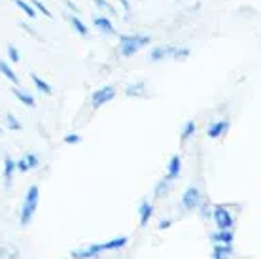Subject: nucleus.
Segmentation results:
<instances>
[{
	"label": "nucleus",
	"mask_w": 261,
	"mask_h": 259,
	"mask_svg": "<svg viewBox=\"0 0 261 259\" xmlns=\"http://www.w3.org/2000/svg\"><path fill=\"white\" fill-rule=\"evenodd\" d=\"M93 4H95V8L98 10V13L108 15V17H114V15L119 13L118 8L112 4V0H93Z\"/></svg>",
	"instance_id": "nucleus-19"
},
{
	"label": "nucleus",
	"mask_w": 261,
	"mask_h": 259,
	"mask_svg": "<svg viewBox=\"0 0 261 259\" xmlns=\"http://www.w3.org/2000/svg\"><path fill=\"white\" fill-rule=\"evenodd\" d=\"M174 49H176V44H167V45H153L150 49V63H161L165 59H172L174 55Z\"/></svg>",
	"instance_id": "nucleus-8"
},
{
	"label": "nucleus",
	"mask_w": 261,
	"mask_h": 259,
	"mask_svg": "<svg viewBox=\"0 0 261 259\" xmlns=\"http://www.w3.org/2000/svg\"><path fill=\"white\" fill-rule=\"evenodd\" d=\"M199 214H201L202 220H210V216H212V206H208L206 202H204V199H202V202L199 204Z\"/></svg>",
	"instance_id": "nucleus-31"
},
{
	"label": "nucleus",
	"mask_w": 261,
	"mask_h": 259,
	"mask_svg": "<svg viewBox=\"0 0 261 259\" xmlns=\"http://www.w3.org/2000/svg\"><path fill=\"white\" fill-rule=\"evenodd\" d=\"M13 4L19 8L29 19H36V17H38V13H36V10H34V6L31 2H27V0H13Z\"/></svg>",
	"instance_id": "nucleus-25"
},
{
	"label": "nucleus",
	"mask_w": 261,
	"mask_h": 259,
	"mask_svg": "<svg viewBox=\"0 0 261 259\" xmlns=\"http://www.w3.org/2000/svg\"><path fill=\"white\" fill-rule=\"evenodd\" d=\"M38 204H40V188L34 184V186H29L25 197H23V202H21V210H19L21 227H29L33 223L36 210H38Z\"/></svg>",
	"instance_id": "nucleus-2"
},
{
	"label": "nucleus",
	"mask_w": 261,
	"mask_h": 259,
	"mask_svg": "<svg viewBox=\"0 0 261 259\" xmlns=\"http://www.w3.org/2000/svg\"><path fill=\"white\" fill-rule=\"evenodd\" d=\"M180 174H182V159H180V156H170V159L167 161L165 178L170 182H174L180 178Z\"/></svg>",
	"instance_id": "nucleus-12"
},
{
	"label": "nucleus",
	"mask_w": 261,
	"mask_h": 259,
	"mask_svg": "<svg viewBox=\"0 0 261 259\" xmlns=\"http://www.w3.org/2000/svg\"><path fill=\"white\" fill-rule=\"evenodd\" d=\"M172 223H174V221L170 220V218H167V220H161V221H159V225H157V229H159V231L170 229V227H172Z\"/></svg>",
	"instance_id": "nucleus-35"
},
{
	"label": "nucleus",
	"mask_w": 261,
	"mask_h": 259,
	"mask_svg": "<svg viewBox=\"0 0 261 259\" xmlns=\"http://www.w3.org/2000/svg\"><path fill=\"white\" fill-rule=\"evenodd\" d=\"M0 259H21L19 248L10 242H0Z\"/></svg>",
	"instance_id": "nucleus-20"
},
{
	"label": "nucleus",
	"mask_w": 261,
	"mask_h": 259,
	"mask_svg": "<svg viewBox=\"0 0 261 259\" xmlns=\"http://www.w3.org/2000/svg\"><path fill=\"white\" fill-rule=\"evenodd\" d=\"M137 214H138V223H140V227H146L150 223L151 218H153V202H150L148 199H142V201L138 202Z\"/></svg>",
	"instance_id": "nucleus-11"
},
{
	"label": "nucleus",
	"mask_w": 261,
	"mask_h": 259,
	"mask_svg": "<svg viewBox=\"0 0 261 259\" xmlns=\"http://www.w3.org/2000/svg\"><path fill=\"white\" fill-rule=\"evenodd\" d=\"M208 239H210L212 244L233 246V242H235V235H233V231H227V229H216L214 233H210Z\"/></svg>",
	"instance_id": "nucleus-13"
},
{
	"label": "nucleus",
	"mask_w": 261,
	"mask_h": 259,
	"mask_svg": "<svg viewBox=\"0 0 261 259\" xmlns=\"http://www.w3.org/2000/svg\"><path fill=\"white\" fill-rule=\"evenodd\" d=\"M191 55V49L188 45H178L176 44V49H174V55H172V61H188Z\"/></svg>",
	"instance_id": "nucleus-27"
},
{
	"label": "nucleus",
	"mask_w": 261,
	"mask_h": 259,
	"mask_svg": "<svg viewBox=\"0 0 261 259\" xmlns=\"http://www.w3.org/2000/svg\"><path fill=\"white\" fill-rule=\"evenodd\" d=\"M0 76H4V78H6L8 82H10V84H13V85L21 84L19 76L15 74V70L12 68V65H10L8 61H2V59H0Z\"/></svg>",
	"instance_id": "nucleus-18"
},
{
	"label": "nucleus",
	"mask_w": 261,
	"mask_h": 259,
	"mask_svg": "<svg viewBox=\"0 0 261 259\" xmlns=\"http://www.w3.org/2000/svg\"><path fill=\"white\" fill-rule=\"evenodd\" d=\"M0 133H2V127H0Z\"/></svg>",
	"instance_id": "nucleus-36"
},
{
	"label": "nucleus",
	"mask_w": 261,
	"mask_h": 259,
	"mask_svg": "<svg viewBox=\"0 0 261 259\" xmlns=\"http://www.w3.org/2000/svg\"><path fill=\"white\" fill-rule=\"evenodd\" d=\"M31 80H33V84H34V87H36V91L38 93H42V95H51L53 93V87L49 84H47L46 80H42L38 76V74H31Z\"/></svg>",
	"instance_id": "nucleus-23"
},
{
	"label": "nucleus",
	"mask_w": 261,
	"mask_h": 259,
	"mask_svg": "<svg viewBox=\"0 0 261 259\" xmlns=\"http://www.w3.org/2000/svg\"><path fill=\"white\" fill-rule=\"evenodd\" d=\"M31 4L34 6V10H36V13H42L46 19H53V13L51 10L42 2V0H31Z\"/></svg>",
	"instance_id": "nucleus-28"
},
{
	"label": "nucleus",
	"mask_w": 261,
	"mask_h": 259,
	"mask_svg": "<svg viewBox=\"0 0 261 259\" xmlns=\"http://www.w3.org/2000/svg\"><path fill=\"white\" fill-rule=\"evenodd\" d=\"M93 27H95L102 36H116V34H118L116 27L112 23V17L102 15V13H97V15L93 17Z\"/></svg>",
	"instance_id": "nucleus-7"
},
{
	"label": "nucleus",
	"mask_w": 261,
	"mask_h": 259,
	"mask_svg": "<svg viewBox=\"0 0 261 259\" xmlns=\"http://www.w3.org/2000/svg\"><path fill=\"white\" fill-rule=\"evenodd\" d=\"M201 202H202V193L197 186H190V188L184 189L182 197H180V206H182L186 212H193V210H197Z\"/></svg>",
	"instance_id": "nucleus-5"
},
{
	"label": "nucleus",
	"mask_w": 261,
	"mask_h": 259,
	"mask_svg": "<svg viewBox=\"0 0 261 259\" xmlns=\"http://www.w3.org/2000/svg\"><path fill=\"white\" fill-rule=\"evenodd\" d=\"M118 95V91L114 85H102V87H98L91 93V97H89V102H91V108L93 110H98V108H102L106 104H110L114 98Z\"/></svg>",
	"instance_id": "nucleus-3"
},
{
	"label": "nucleus",
	"mask_w": 261,
	"mask_h": 259,
	"mask_svg": "<svg viewBox=\"0 0 261 259\" xmlns=\"http://www.w3.org/2000/svg\"><path fill=\"white\" fill-rule=\"evenodd\" d=\"M15 167H17V172H29V170H34L40 167V157L38 153L34 151H29V153H23V156L15 161Z\"/></svg>",
	"instance_id": "nucleus-10"
},
{
	"label": "nucleus",
	"mask_w": 261,
	"mask_h": 259,
	"mask_svg": "<svg viewBox=\"0 0 261 259\" xmlns=\"http://www.w3.org/2000/svg\"><path fill=\"white\" fill-rule=\"evenodd\" d=\"M82 140H84V136L80 133H68V135L63 136V142L66 146H78V144H82Z\"/></svg>",
	"instance_id": "nucleus-30"
},
{
	"label": "nucleus",
	"mask_w": 261,
	"mask_h": 259,
	"mask_svg": "<svg viewBox=\"0 0 261 259\" xmlns=\"http://www.w3.org/2000/svg\"><path fill=\"white\" fill-rule=\"evenodd\" d=\"M170 189H172V182L167 180V178H161L155 184V188H153V197L155 199H165L170 193Z\"/></svg>",
	"instance_id": "nucleus-21"
},
{
	"label": "nucleus",
	"mask_w": 261,
	"mask_h": 259,
	"mask_svg": "<svg viewBox=\"0 0 261 259\" xmlns=\"http://www.w3.org/2000/svg\"><path fill=\"white\" fill-rule=\"evenodd\" d=\"M102 252H106L105 242H93V244H87V246H84V248L72 250L70 257L72 259H97Z\"/></svg>",
	"instance_id": "nucleus-6"
},
{
	"label": "nucleus",
	"mask_w": 261,
	"mask_h": 259,
	"mask_svg": "<svg viewBox=\"0 0 261 259\" xmlns=\"http://www.w3.org/2000/svg\"><path fill=\"white\" fill-rule=\"evenodd\" d=\"M66 19L70 23L72 31L78 34V36H82V38H87V36H89V27L85 25V21L82 19L80 15H76V13H66Z\"/></svg>",
	"instance_id": "nucleus-14"
},
{
	"label": "nucleus",
	"mask_w": 261,
	"mask_h": 259,
	"mask_svg": "<svg viewBox=\"0 0 261 259\" xmlns=\"http://www.w3.org/2000/svg\"><path fill=\"white\" fill-rule=\"evenodd\" d=\"M146 82H142V80H138V82H130V84L125 85V97L129 98H142L146 97L148 93H146Z\"/></svg>",
	"instance_id": "nucleus-15"
},
{
	"label": "nucleus",
	"mask_w": 261,
	"mask_h": 259,
	"mask_svg": "<svg viewBox=\"0 0 261 259\" xmlns=\"http://www.w3.org/2000/svg\"><path fill=\"white\" fill-rule=\"evenodd\" d=\"M231 255H233V246L212 244V253H210V259H231Z\"/></svg>",
	"instance_id": "nucleus-22"
},
{
	"label": "nucleus",
	"mask_w": 261,
	"mask_h": 259,
	"mask_svg": "<svg viewBox=\"0 0 261 259\" xmlns=\"http://www.w3.org/2000/svg\"><path fill=\"white\" fill-rule=\"evenodd\" d=\"M4 127L6 129H10V131H21L23 129V123L19 121V117L15 116V114H12V112H8L6 116H4Z\"/></svg>",
	"instance_id": "nucleus-26"
},
{
	"label": "nucleus",
	"mask_w": 261,
	"mask_h": 259,
	"mask_svg": "<svg viewBox=\"0 0 261 259\" xmlns=\"http://www.w3.org/2000/svg\"><path fill=\"white\" fill-rule=\"evenodd\" d=\"M195 133H197V123L190 119V121H186V123L182 125V129H180V140H182V142H188L190 138L195 136Z\"/></svg>",
	"instance_id": "nucleus-24"
},
{
	"label": "nucleus",
	"mask_w": 261,
	"mask_h": 259,
	"mask_svg": "<svg viewBox=\"0 0 261 259\" xmlns=\"http://www.w3.org/2000/svg\"><path fill=\"white\" fill-rule=\"evenodd\" d=\"M19 27H21V29H23V31H25L27 34H31L33 38L40 40V34L36 33V31H34V29H33V27H31V25H27V23H19Z\"/></svg>",
	"instance_id": "nucleus-33"
},
{
	"label": "nucleus",
	"mask_w": 261,
	"mask_h": 259,
	"mask_svg": "<svg viewBox=\"0 0 261 259\" xmlns=\"http://www.w3.org/2000/svg\"><path fill=\"white\" fill-rule=\"evenodd\" d=\"M6 55H8V61H12L13 65H15V63H19V61H21V51L17 49V45L8 44V45H6Z\"/></svg>",
	"instance_id": "nucleus-29"
},
{
	"label": "nucleus",
	"mask_w": 261,
	"mask_h": 259,
	"mask_svg": "<svg viewBox=\"0 0 261 259\" xmlns=\"http://www.w3.org/2000/svg\"><path fill=\"white\" fill-rule=\"evenodd\" d=\"M151 44V36L144 33H133V34H121L118 40V53L123 59L135 57L138 51H142L144 47Z\"/></svg>",
	"instance_id": "nucleus-1"
},
{
	"label": "nucleus",
	"mask_w": 261,
	"mask_h": 259,
	"mask_svg": "<svg viewBox=\"0 0 261 259\" xmlns=\"http://www.w3.org/2000/svg\"><path fill=\"white\" fill-rule=\"evenodd\" d=\"M12 95L17 98V100H19L23 106H29V108H34V106H36V98H34L27 89L19 87V85H13V87H12Z\"/></svg>",
	"instance_id": "nucleus-16"
},
{
	"label": "nucleus",
	"mask_w": 261,
	"mask_h": 259,
	"mask_svg": "<svg viewBox=\"0 0 261 259\" xmlns=\"http://www.w3.org/2000/svg\"><path fill=\"white\" fill-rule=\"evenodd\" d=\"M65 6L70 10V13H76V15H80V8L76 6V2H74V0H65Z\"/></svg>",
	"instance_id": "nucleus-34"
},
{
	"label": "nucleus",
	"mask_w": 261,
	"mask_h": 259,
	"mask_svg": "<svg viewBox=\"0 0 261 259\" xmlns=\"http://www.w3.org/2000/svg\"><path fill=\"white\" fill-rule=\"evenodd\" d=\"M114 2H118L119 6L123 8V12H125V19L129 21V19H130V12H133V6H130V2H129V0H114Z\"/></svg>",
	"instance_id": "nucleus-32"
},
{
	"label": "nucleus",
	"mask_w": 261,
	"mask_h": 259,
	"mask_svg": "<svg viewBox=\"0 0 261 259\" xmlns=\"http://www.w3.org/2000/svg\"><path fill=\"white\" fill-rule=\"evenodd\" d=\"M229 127H231V121H229L227 117H225V119H214V121H210V125L206 127V136L212 138V140H218V138H222V136L227 135Z\"/></svg>",
	"instance_id": "nucleus-9"
},
{
	"label": "nucleus",
	"mask_w": 261,
	"mask_h": 259,
	"mask_svg": "<svg viewBox=\"0 0 261 259\" xmlns=\"http://www.w3.org/2000/svg\"><path fill=\"white\" fill-rule=\"evenodd\" d=\"M216 223V229H227V231H233L235 227V218H233V212L229 210L225 204H216L212 206V216H210Z\"/></svg>",
	"instance_id": "nucleus-4"
},
{
	"label": "nucleus",
	"mask_w": 261,
	"mask_h": 259,
	"mask_svg": "<svg viewBox=\"0 0 261 259\" xmlns=\"http://www.w3.org/2000/svg\"><path fill=\"white\" fill-rule=\"evenodd\" d=\"M17 172V167H15V159L10 156L4 157V169H2V178H4V186L10 188L13 180V174Z\"/></svg>",
	"instance_id": "nucleus-17"
}]
</instances>
